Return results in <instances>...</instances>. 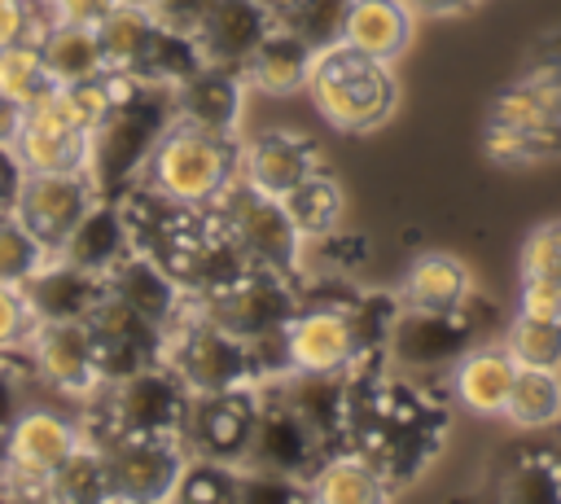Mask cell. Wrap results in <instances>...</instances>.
Masks as SVG:
<instances>
[{
	"label": "cell",
	"mask_w": 561,
	"mask_h": 504,
	"mask_svg": "<svg viewBox=\"0 0 561 504\" xmlns=\"http://www.w3.org/2000/svg\"><path fill=\"white\" fill-rule=\"evenodd\" d=\"M316 167H320L316 145L298 131H285V127L259 131L241 145V180L254 184L259 193H272V197H285Z\"/></svg>",
	"instance_id": "cell-21"
},
{
	"label": "cell",
	"mask_w": 561,
	"mask_h": 504,
	"mask_svg": "<svg viewBox=\"0 0 561 504\" xmlns=\"http://www.w3.org/2000/svg\"><path fill=\"white\" fill-rule=\"evenodd\" d=\"M408 39H412V4L408 0H351L342 44H351L377 61H394L408 48Z\"/></svg>",
	"instance_id": "cell-26"
},
{
	"label": "cell",
	"mask_w": 561,
	"mask_h": 504,
	"mask_svg": "<svg viewBox=\"0 0 561 504\" xmlns=\"http://www.w3.org/2000/svg\"><path fill=\"white\" fill-rule=\"evenodd\" d=\"M241 175V140L224 131H202L171 123L158 149L145 162L140 184L188 202V206H210L232 180Z\"/></svg>",
	"instance_id": "cell-4"
},
{
	"label": "cell",
	"mask_w": 561,
	"mask_h": 504,
	"mask_svg": "<svg viewBox=\"0 0 561 504\" xmlns=\"http://www.w3.org/2000/svg\"><path fill=\"white\" fill-rule=\"evenodd\" d=\"M202 66V53L193 44V35H180L171 26H158L149 48H145V61H140V79H153V83H180L184 75H193Z\"/></svg>",
	"instance_id": "cell-37"
},
{
	"label": "cell",
	"mask_w": 561,
	"mask_h": 504,
	"mask_svg": "<svg viewBox=\"0 0 561 504\" xmlns=\"http://www.w3.org/2000/svg\"><path fill=\"white\" fill-rule=\"evenodd\" d=\"M22 294L35 311V324L48 320H88L96 311V302L105 298V276L83 272L75 263H66L57 250L22 280Z\"/></svg>",
	"instance_id": "cell-17"
},
{
	"label": "cell",
	"mask_w": 561,
	"mask_h": 504,
	"mask_svg": "<svg viewBox=\"0 0 561 504\" xmlns=\"http://www.w3.org/2000/svg\"><path fill=\"white\" fill-rule=\"evenodd\" d=\"M254 408H259V386L193 394L180 438L193 456L241 465L245 447H250V434H254Z\"/></svg>",
	"instance_id": "cell-12"
},
{
	"label": "cell",
	"mask_w": 561,
	"mask_h": 504,
	"mask_svg": "<svg viewBox=\"0 0 561 504\" xmlns=\"http://www.w3.org/2000/svg\"><path fill=\"white\" fill-rule=\"evenodd\" d=\"M237 491H241V465L188 451L171 500H184V504H237Z\"/></svg>",
	"instance_id": "cell-35"
},
{
	"label": "cell",
	"mask_w": 561,
	"mask_h": 504,
	"mask_svg": "<svg viewBox=\"0 0 561 504\" xmlns=\"http://www.w3.org/2000/svg\"><path fill=\"white\" fill-rule=\"evenodd\" d=\"M210 215L219 219V228L232 237V245L267 272H285L298 276L302 272V232L289 219L285 202L272 193H259L254 184H245L241 175L210 202Z\"/></svg>",
	"instance_id": "cell-6"
},
{
	"label": "cell",
	"mask_w": 561,
	"mask_h": 504,
	"mask_svg": "<svg viewBox=\"0 0 561 504\" xmlns=\"http://www.w3.org/2000/svg\"><path fill=\"white\" fill-rule=\"evenodd\" d=\"M96 197L101 193H96L88 171H26V180L18 188V202H13V215L48 250H57Z\"/></svg>",
	"instance_id": "cell-14"
},
{
	"label": "cell",
	"mask_w": 561,
	"mask_h": 504,
	"mask_svg": "<svg viewBox=\"0 0 561 504\" xmlns=\"http://www.w3.org/2000/svg\"><path fill=\"white\" fill-rule=\"evenodd\" d=\"M167 364L180 373V381L193 394L237 390V386H259L263 381L254 346L245 337H237L232 329H224L215 316H206L197 302L167 333Z\"/></svg>",
	"instance_id": "cell-5"
},
{
	"label": "cell",
	"mask_w": 561,
	"mask_h": 504,
	"mask_svg": "<svg viewBox=\"0 0 561 504\" xmlns=\"http://www.w3.org/2000/svg\"><path fill=\"white\" fill-rule=\"evenodd\" d=\"M88 333H92V355H96L101 386L118 381V377H127V373H136L145 364H162L167 359V329H158L153 320L131 311L114 294H105L96 302V311L88 316Z\"/></svg>",
	"instance_id": "cell-11"
},
{
	"label": "cell",
	"mask_w": 561,
	"mask_h": 504,
	"mask_svg": "<svg viewBox=\"0 0 561 504\" xmlns=\"http://www.w3.org/2000/svg\"><path fill=\"white\" fill-rule=\"evenodd\" d=\"M504 416L517 429H548L561 416V377L557 368H535V364H517Z\"/></svg>",
	"instance_id": "cell-31"
},
{
	"label": "cell",
	"mask_w": 561,
	"mask_h": 504,
	"mask_svg": "<svg viewBox=\"0 0 561 504\" xmlns=\"http://www.w3.org/2000/svg\"><path fill=\"white\" fill-rule=\"evenodd\" d=\"M193 390L180 381V373L162 364H145L118 381H105L92 394V421L83 425V438H110V434H171L180 438L188 416Z\"/></svg>",
	"instance_id": "cell-2"
},
{
	"label": "cell",
	"mask_w": 561,
	"mask_h": 504,
	"mask_svg": "<svg viewBox=\"0 0 561 504\" xmlns=\"http://www.w3.org/2000/svg\"><path fill=\"white\" fill-rule=\"evenodd\" d=\"M517 311H535V316H552V320H561V285L522 280V307H517Z\"/></svg>",
	"instance_id": "cell-47"
},
{
	"label": "cell",
	"mask_w": 561,
	"mask_h": 504,
	"mask_svg": "<svg viewBox=\"0 0 561 504\" xmlns=\"http://www.w3.org/2000/svg\"><path fill=\"white\" fill-rule=\"evenodd\" d=\"M329 447L320 443V434L294 412V403L285 399L276 377L259 381V408H254V434L245 447V469H272V473H294V478H311L324 465Z\"/></svg>",
	"instance_id": "cell-8"
},
{
	"label": "cell",
	"mask_w": 561,
	"mask_h": 504,
	"mask_svg": "<svg viewBox=\"0 0 561 504\" xmlns=\"http://www.w3.org/2000/svg\"><path fill=\"white\" fill-rule=\"evenodd\" d=\"M57 254L83 272L105 276L110 267H118L131 254V237H127V219L118 210V197H96L83 219L66 232V241L57 245Z\"/></svg>",
	"instance_id": "cell-23"
},
{
	"label": "cell",
	"mask_w": 561,
	"mask_h": 504,
	"mask_svg": "<svg viewBox=\"0 0 561 504\" xmlns=\"http://www.w3.org/2000/svg\"><path fill=\"white\" fill-rule=\"evenodd\" d=\"M272 9L263 0H210L206 18L193 31V44L202 53V61L215 66H232L241 70L250 48L263 39V31L272 26Z\"/></svg>",
	"instance_id": "cell-19"
},
{
	"label": "cell",
	"mask_w": 561,
	"mask_h": 504,
	"mask_svg": "<svg viewBox=\"0 0 561 504\" xmlns=\"http://www.w3.org/2000/svg\"><path fill=\"white\" fill-rule=\"evenodd\" d=\"M307 486H311V500H320V504H373V500L390 495L386 478L351 447L324 456V465L307 478Z\"/></svg>",
	"instance_id": "cell-29"
},
{
	"label": "cell",
	"mask_w": 561,
	"mask_h": 504,
	"mask_svg": "<svg viewBox=\"0 0 561 504\" xmlns=\"http://www.w3.org/2000/svg\"><path fill=\"white\" fill-rule=\"evenodd\" d=\"M307 88L316 96V110L337 131H368L399 101L390 61H377V57H368V53L342 44V39L316 53L311 75H307Z\"/></svg>",
	"instance_id": "cell-3"
},
{
	"label": "cell",
	"mask_w": 561,
	"mask_h": 504,
	"mask_svg": "<svg viewBox=\"0 0 561 504\" xmlns=\"http://www.w3.org/2000/svg\"><path fill=\"white\" fill-rule=\"evenodd\" d=\"M263 4H267L272 13H280V9H285V4H294V0H263Z\"/></svg>",
	"instance_id": "cell-51"
},
{
	"label": "cell",
	"mask_w": 561,
	"mask_h": 504,
	"mask_svg": "<svg viewBox=\"0 0 561 504\" xmlns=\"http://www.w3.org/2000/svg\"><path fill=\"white\" fill-rule=\"evenodd\" d=\"M500 495H508V500H561V443L517 447L508 469H504Z\"/></svg>",
	"instance_id": "cell-33"
},
{
	"label": "cell",
	"mask_w": 561,
	"mask_h": 504,
	"mask_svg": "<svg viewBox=\"0 0 561 504\" xmlns=\"http://www.w3.org/2000/svg\"><path fill=\"white\" fill-rule=\"evenodd\" d=\"M96 447L105 451L110 500H171L188 460L184 438L171 434H110L96 438Z\"/></svg>",
	"instance_id": "cell-10"
},
{
	"label": "cell",
	"mask_w": 561,
	"mask_h": 504,
	"mask_svg": "<svg viewBox=\"0 0 561 504\" xmlns=\"http://www.w3.org/2000/svg\"><path fill=\"white\" fill-rule=\"evenodd\" d=\"M469 298H473L469 267L451 254H421L408 267L399 289V307H412V311H456Z\"/></svg>",
	"instance_id": "cell-28"
},
{
	"label": "cell",
	"mask_w": 561,
	"mask_h": 504,
	"mask_svg": "<svg viewBox=\"0 0 561 504\" xmlns=\"http://www.w3.org/2000/svg\"><path fill=\"white\" fill-rule=\"evenodd\" d=\"M140 4L149 9V18H153L158 26H171V31H180V35H193L197 22H202L206 9H210V0H140Z\"/></svg>",
	"instance_id": "cell-44"
},
{
	"label": "cell",
	"mask_w": 561,
	"mask_h": 504,
	"mask_svg": "<svg viewBox=\"0 0 561 504\" xmlns=\"http://www.w3.org/2000/svg\"><path fill=\"white\" fill-rule=\"evenodd\" d=\"M35 44H39V53H44V66H48L53 83H83V79L105 75V57H101L96 26L44 18Z\"/></svg>",
	"instance_id": "cell-27"
},
{
	"label": "cell",
	"mask_w": 561,
	"mask_h": 504,
	"mask_svg": "<svg viewBox=\"0 0 561 504\" xmlns=\"http://www.w3.org/2000/svg\"><path fill=\"white\" fill-rule=\"evenodd\" d=\"M105 294H114L118 302H127L131 311H140L145 320H153L158 329H175L184 320V311L193 307V298L145 254H127L118 267L105 272Z\"/></svg>",
	"instance_id": "cell-22"
},
{
	"label": "cell",
	"mask_w": 561,
	"mask_h": 504,
	"mask_svg": "<svg viewBox=\"0 0 561 504\" xmlns=\"http://www.w3.org/2000/svg\"><path fill=\"white\" fill-rule=\"evenodd\" d=\"M118 0H44L48 18H61V22H79V26H96Z\"/></svg>",
	"instance_id": "cell-46"
},
{
	"label": "cell",
	"mask_w": 561,
	"mask_h": 504,
	"mask_svg": "<svg viewBox=\"0 0 561 504\" xmlns=\"http://www.w3.org/2000/svg\"><path fill=\"white\" fill-rule=\"evenodd\" d=\"M26 355L35 364V377L48 381L61 394L92 399L101 390V373H96L88 320H48V324H35V333L26 342Z\"/></svg>",
	"instance_id": "cell-15"
},
{
	"label": "cell",
	"mask_w": 561,
	"mask_h": 504,
	"mask_svg": "<svg viewBox=\"0 0 561 504\" xmlns=\"http://www.w3.org/2000/svg\"><path fill=\"white\" fill-rule=\"evenodd\" d=\"M158 22L149 18V9L140 0H118L101 22H96V39H101V57H105V70H118V75H136L140 61H145V48L153 39Z\"/></svg>",
	"instance_id": "cell-30"
},
{
	"label": "cell",
	"mask_w": 561,
	"mask_h": 504,
	"mask_svg": "<svg viewBox=\"0 0 561 504\" xmlns=\"http://www.w3.org/2000/svg\"><path fill=\"white\" fill-rule=\"evenodd\" d=\"M508 351H513L517 364L557 368L561 364V320L535 316V311H517L513 324H508Z\"/></svg>",
	"instance_id": "cell-38"
},
{
	"label": "cell",
	"mask_w": 561,
	"mask_h": 504,
	"mask_svg": "<svg viewBox=\"0 0 561 504\" xmlns=\"http://www.w3.org/2000/svg\"><path fill=\"white\" fill-rule=\"evenodd\" d=\"M53 88L57 83H53L48 66H44V53H39L35 39H18V44H4L0 48V92L4 96L31 105V101H39Z\"/></svg>",
	"instance_id": "cell-36"
},
{
	"label": "cell",
	"mask_w": 561,
	"mask_h": 504,
	"mask_svg": "<svg viewBox=\"0 0 561 504\" xmlns=\"http://www.w3.org/2000/svg\"><path fill=\"white\" fill-rule=\"evenodd\" d=\"M285 399L294 403V412L320 434V443L333 451L346 447V425H351V377L346 368L342 373H280L276 377Z\"/></svg>",
	"instance_id": "cell-20"
},
{
	"label": "cell",
	"mask_w": 561,
	"mask_h": 504,
	"mask_svg": "<svg viewBox=\"0 0 561 504\" xmlns=\"http://www.w3.org/2000/svg\"><path fill=\"white\" fill-rule=\"evenodd\" d=\"M517 359L508 346H478L456 359V399L478 416H504Z\"/></svg>",
	"instance_id": "cell-25"
},
{
	"label": "cell",
	"mask_w": 561,
	"mask_h": 504,
	"mask_svg": "<svg viewBox=\"0 0 561 504\" xmlns=\"http://www.w3.org/2000/svg\"><path fill=\"white\" fill-rule=\"evenodd\" d=\"M522 280H543V285H561V219L543 224L526 237L522 245Z\"/></svg>",
	"instance_id": "cell-42"
},
{
	"label": "cell",
	"mask_w": 561,
	"mask_h": 504,
	"mask_svg": "<svg viewBox=\"0 0 561 504\" xmlns=\"http://www.w3.org/2000/svg\"><path fill=\"white\" fill-rule=\"evenodd\" d=\"M197 307L254 346V342H267V337H280L285 333V324L302 307V289H298V276L250 267L245 276H237L228 289L202 298Z\"/></svg>",
	"instance_id": "cell-7"
},
{
	"label": "cell",
	"mask_w": 561,
	"mask_h": 504,
	"mask_svg": "<svg viewBox=\"0 0 561 504\" xmlns=\"http://www.w3.org/2000/svg\"><path fill=\"white\" fill-rule=\"evenodd\" d=\"M44 22H35V4L31 0H0V48L18 44V39H35Z\"/></svg>",
	"instance_id": "cell-45"
},
{
	"label": "cell",
	"mask_w": 561,
	"mask_h": 504,
	"mask_svg": "<svg viewBox=\"0 0 561 504\" xmlns=\"http://www.w3.org/2000/svg\"><path fill=\"white\" fill-rule=\"evenodd\" d=\"M83 443V425L70 421L57 408H35L26 403L18 412V421L9 425L4 443H0V469L4 478H13V491L22 495H44L48 473Z\"/></svg>",
	"instance_id": "cell-9"
},
{
	"label": "cell",
	"mask_w": 561,
	"mask_h": 504,
	"mask_svg": "<svg viewBox=\"0 0 561 504\" xmlns=\"http://www.w3.org/2000/svg\"><path fill=\"white\" fill-rule=\"evenodd\" d=\"M469 302L456 307V311H412V307H403L390 324L386 351L399 364H412V368H434V364L460 359L473 342V329H478V320L469 316Z\"/></svg>",
	"instance_id": "cell-16"
},
{
	"label": "cell",
	"mask_w": 561,
	"mask_h": 504,
	"mask_svg": "<svg viewBox=\"0 0 561 504\" xmlns=\"http://www.w3.org/2000/svg\"><path fill=\"white\" fill-rule=\"evenodd\" d=\"M22 114H26V105L0 92V145H13V140H18V131H22Z\"/></svg>",
	"instance_id": "cell-49"
},
{
	"label": "cell",
	"mask_w": 561,
	"mask_h": 504,
	"mask_svg": "<svg viewBox=\"0 0 561 504\" xmlns=\"http://www.w3.org/2000/svg\"><path fill=\"white\" fill-rule=\"evenodd\" d=\"M35 333V311L22 294V285L0 280V351L9 346H26Z\"/></svg>",
	"instance_id": "cell-43"
},
{
	"label": "cell",
	"mask_w": 561,
	"mask_h": 504,
	"mask_svg": "<svg viewBox=\"0 0 561 504\" xmlns=\"http://www.w3.org/2000/svg\"><path fill=\"white\" fill-rule=\"evenodd\" d=\"M298 504V500H311V486L307 478H294V473H272V469H245L241 465V491H237V504Z\"/></svg>",
	"instance_id": "cell-41"
},
{
	"label": "cell",
	"mask_w": 561,
	"mask_h": 504,
	"mask_svg": "<svg viewBox=\"0 0 561 504\" xmlns=\"http://www.w3.org/2000/svg\"><path fill=\"white\" fill-rule=\"evenodd\" d=\"M557 443H561V438H557Z\"/></svg>",
	"instance_id": "cell-52"
},
{
	"label": "cell",
	"mask_w": 561,
	"mask_h": 504,
	"mask_svg": "<svg viewBox=\"0 0 561 504\" xmlns=\"http://www.w3.org/2000/svg\"><path fill=\"white\" fill-rule=\"evenodd\" d=\"M22 180H26V167H22V158L13 153V145H0V215H4V210H13Z\"/></svg>",
	"instance_id": "cell-48"
},
{
	"label": "cell",
	"mask_w": 561,
	"mask_h": 504,
	"mask_svg": "<svg viewBox=\"0 0 561 504\" xmlns=\"http://www.w3.org/2000/svg\"><path fill=\"white\" fill-rule=\"evenodd\" d=\"M346 13H351V0H294V4H285L276 18H280L289 31H298V35L320 53V48H329V44L342 39Z\"/></svg>",
	"instance_id": "cell-39"
},
{
	"label": "cell",
	"mask_w": 561,
	"mask_h": 504,
	"mask_svg": "<svg viewBox=\"0 0 561 504\" xmlns=\"http://www.w3.org/2000/svg\"><path fill=\"white\" fill-rule=\"evenodd\" d=\"M171 96H175V123L237 136V118H241V70L202 61L193 75H184L171 88Z\"/></svg>",
	"instance_id": "cell-18"
},
{
	"label": "cell",
	"mask_w": 561,
	"mask_h": 504,
	"mask_svg": "<svg viewBox=\"0 0 561 504\" xmlns=\"http://www.w3.org/2000/svg\"><path fill=\"white\" fill-rule=\"evenodd\" d=\"M175 123L171 83H153L140 75L110 70V105L92 127L88 145V175L101 197H118L145 175L149 153Z\"/></svg>",
	"instance_id": "cell-1"
},
{
	"label": "cell",
	"mask_w": 561,
	"mask_h": 504,
	"mask_svg": "<svg viewBox=\"0 0 561 504\" xmlns=\"http://www.w3.org/2000/svg\"><path fill=\"white\" fill-rule=\"evenodd\" d=\"M302 302L298 316L285 324V355L289 368L298 373H342L359 359V337H355V316L351 302Z\"/></svg>",
	"instance_id": "cell-13"
},
{
	"label": "cell",
	"mask_w": 561,
	"mask_h": 504,
	"mask_svg": "<svg viewBox=\"0 0 561 504\" xmlns=\"http://www.w3.org/2000/svg\"><path fill=\"white\" fill-rule=\"evenodd\" d=\"M48 254H53V250H48L13 210L0 215V280L22 285Z\"/></svg>",
	"instance_id": "cell-40"
},
{
	"label": "cell",
	"mask_w": 561,
	"mask_h": 504,
	"mask_svg": "<svg viewBox=\"0 0 561 504\" xmlns=\"http://www.w3.org/2000/svg\"><path fill=\"white\" fill-rule=\"evenodd\" d=\"M412 9H421V13H460V9H469L473 0H408Z\"/></svg>",
	"instance_id": "cell-50"
},
{
	"label": "cell",
	"mask_w": 561,
	"mask_h": 504,
	"mask_svg": "<svg viewBox=\"0 0 561 504\" xmlns=\"http://www.w3.org/2000/svg\"><path fill=\"white\" fill-rule=\"evenodd\" d=\"M311 61H316V48L298 31H289L280 18H272V26L263 31V39L250 48V57L241 66V79H250L254 88H263L272 96H289V92L307 88Z\"/></svg>",
	"instance_id": "cell-24"
},
{
	"label": "cell",
	"mask_w": 561,
	"mask_h": 504,
	"mask_svg": "<svg viewBox=\"0 0 561 504\" xmlns=\"http://www.w3.org/2000/svg\"><path fill=\"white\" fill-rule=\"evenodd\" d=\"M280 202H285L289 219L298 224L302 241H316V237L333 232L337 219H342V188H337V180H333L329 171H320V167H316L311 175H302Z\"/></svg>",
	"instance_id": "cell-32"
},
{
	"label": "cell",
	"mask_w": 561,
	"mask_h": 504,
	"mask_svg": "<svg viewBox=\"0 0 561 504\" xmlns=\"http://www.w3.org/2000/svg\"><path fill=\"white\" fill-rule=\"evenodd\" d=\"M44 495L48 500H79V504H92V500H110V473H105V451L83 438L44 482Z\"/></svg>",
	"instance_id": "cell-34"
}]
</instances>
